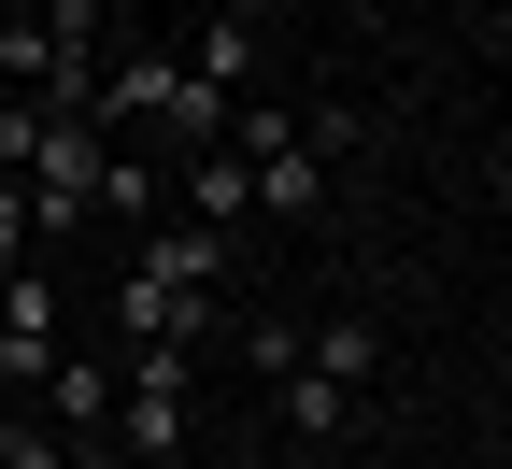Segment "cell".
<instances>
[{"mask_svg": "<svg viewBox=\"0 0 512 469\" xmlns=\"http://www.w3.org/2000/svg\"><path fill=\"white\" fill-rule=\"evenodd\" d=\"M271 398H285V427H299V441H342V427L370 413V398H356V384H328V370H271Z\"/></svg>", "mask_w": 512, "mask_h": 469, "instance_id": "8992f818", "label": "cell"}, {"mask_svg": "<svg viewBox=\"0 0 512 469\" xmlns=\"http://www.w3.org/2000/svg\"><path fill=\"white\" fill-rule=\"evenodd\" d=\"M43 128H57L43 100H0V185H29V157H43Z\"/></svg>", "mask_w": 512, "mask_h": 469, "instance_id": "9c48e42d", "label": "cell"}, {"mask_svg": "<svg viewBox=\"0 0 512 469\" xmlns=\"http://www.w3.org/2000/svg\"><path fill=\"white\" fill-rule=\"evenodd\" d=\"M185 228H214V242H242V228H256V171H242L228 143L185 157Z\"/></svg>", "mask_w": 512, "mask_h": 469, "instance_id": "277c9868", "label": "cell"}, {"mask_svg": "<svg viewBox=\"0 0 512 469\" xmlns=\"http://www.w3.org/2000/svg\"><path fill=\"white\" fill-rule=\"evenodd\" d=\"M484 57H512V0H484Z\"/></svg>", "mask_w": 512, "mask_h": 469, "instance_id": "8fae6325", "label": "cell"}, {"mask_svg": "<svg viewBox=\"0 0 512 469\" xmlns=\"http://www.w3.org/2000/svg\"><path fill=\"white\" fill-rule=\"evenodd\" d=\"M299 370H328V384H384V327H356V313H328V327H313V342H299Z\"/></svg>", "mask_w": 512, "mask_h": 469, "instance_id": "52a82bcc", "label": "cell"}, {"mask_svg": "<svg viewBox=\"0 0 512 469\" xmlns=\"http://www.w3.org/2000/svg\"><path fill=\"white\" fill-rule=\"evenodd\" d=\"M0 469H86V455H72V441H57L43 413H0Z\"/></svg>", "mask_w": 512, "mask_h": 469, "instance_id": "ba28073f", "label": "cell"}, {"mask_svg": "<svg viewBox=\"0 0 512 469\" xmlns=\"http://www.w3.org/2000/svg\"><path fill=\"white\" fill-rule=\"evenodd\" d=\"M114 398H128V384H114V356H57V370H43V427H57V441L100 469V441H114Z\"/></svg>", "mask_w": 512, "mask_h": 469, "instance_id": "3957f363", "label": "cell"}, {"mask_svg": "<svg viewBox=\"0 0 512 469\" xmlns=\"http://www.w3.org/2000/svg\"><path fill=\"white\" fill-rule=\"evenodd\" d=\"M0 271H29V199L0 185Z\"/></svg>", "mask_w": 512, "mask_h": 469, "instance_id": "30bf717a", "label": "cell"}, {"mask_svg": "<svg viewBox=\"0 0 512 469\" xmlns=\"http://www.w3.org/2000/svg\"><path fill=\"white\" fill-rule=\"evenodd\" d=\"M256 43H271V29H242V15H200V43H185V72H200L214 100H256Z\"/></svg>", "mask_w": 512, "mask_h": 469, "instance_id": "5b68a950", "label": "cell"}, {"mask_svg": "<svg viewBox=\"0 0 512 469\" xmlns=\"http://www.w3.org/2000/svg\"><path fill=\"white\" fill-rule=\"evenodd\" d=\"M399 15H456V0H399Z\"/></svg>", "mask_w": 512, "mask_h": 469, "instance_id": "9a60e30c", "label": "cell"}, {"mask_svg": "<svg viewBox=\"0 0 512 469\" xmlns=\"http://www.w3.org/2000/svg\"><path fill=\"white\" fill-rule=\"evenodd\" d=\"M114 342H128V356H143V342H171V356H200V342H214V299L128 256V285H114Z\"/></svg>", "mask_w": 512, "mask_h": 469, "instance_id": "7a4b0ae2", "label": "cell"}, {"mask_svg": "<svg viewBox=\"0 0 512 469\" xmlns=\"http://www.w3.org/2000/svg\"><path fill=\"white\" fill-rule=\"evenodd\" d=\"M100 171H114V143H100L86 114H57V128H43V157H29V185H15V199H29V242H72V228H86V199H100Z\"/></svg>", "mask_w": 512, "mask_h": 469, "instance_id": "6da1fadb", "label": "cell"}, {"mask_svg": "<svg viewBox=\"0 0 512 469\" xmlns=\"http://www.w3.org/2000/svg\"><path fill=\"white\" fill-rule=\"evenodd\" d=\"M86 15H100V29H128V15H143V0H86Z\"/></svg>", "mask_w": 512, "mask_h": 469, "instance_id": "4fadbf2b", "label": "cell"}, {"mask_svg": "<svg viewBox=\"0 0 512 469\" xmlns=\"http://www.w3.org/2000/svg\"><path fill=\"white\" fill-rule=\"evenodd\" d=\"M214 15H242V29H271V15H285V0H214Z\"/></svg>", "mask_w": 512, "mask_h": 469, "instance_id": "7c38bea8", "label": "cell"}, {"mask_svg": "<svg viewBox=\"0 0 512 469\" xmlns=\"http://www.w3.org/2000/svg\"><path fill=\"white\" fill-rule=\"evenodd\" d=\"M342 15H399V0H342Z\"/></svg>", "mask_w": 512, "mask_h": 469, "instance_id": "5bb4252c", "label": "cell"}]
</instances>
